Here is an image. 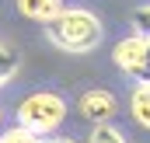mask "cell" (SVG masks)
Masks as SVG:
<instances>
[{"label": "cell", "instance_id": "obj_1", "mask_svg": "<svg viewBox=\"0 0 150 143\" xmlns=\"http://www.w3.org/2000/svg\"><path fill=\"white\" fill-rule=\"evenodd\" d=\"M45 28H49L52 45H59L67 52H91L101 42V21H98V14L84 11V7H63Z\"/></svg>", "mask_w": 150, "mask_h": 143}, {"label": "cell", "instance_id": "obj_2", "mask_svg": "<svg viewBox=\"0 0 150 143\" xmlns=\"http://www.w3.org/2000/svg\"><path fill=\"white\" fill-rule=\"evenodd\" d=\"M67 119V98L52 91H35L18 105V126L35 133V136H52Z\"/></svg>", "mask_w": 150, "mask_h": 143}, {"label": "cell", "instance_id": "obj_3", "mask_svg": "<svg viewBox=\"0 0 150 143\" xmlns=\"http://www.w3.org/2000/svg\"><path fill=\"white\" fill-rule=\"evenodd\" d=\"M112 59L122 73H129L136 84H150V38L129 35L112 49Z\"/></svg>", "mask_w": 150, "mask_h": 143}, {"label": "cell", "instance_id": "obj_4", "mask_svg": "<svg viewBox=\"0 0 150 143\" xmlns=\"http://www.w3.org/2000/svg\"><path fill=\"white\" fill-rule=\"evenodd\" d=\"M115 108H119V98H115L112 91H105V87H91V91L80 94V115L91 119L94 126H108Z\"/></svg>", "mask_w": 150, "mask_h": 143}, {"label": "cell", "instance_id": "obj_5", "mask_svg": "<svg viewBox=\"0 0 150 143\" xmlns=\"http://www.w3.org/2000/svg\"><path fill=\"white\" fill-rule=\"evenodd\" d=\"M18 11H21V18H28V21L49 25V21L63 11V0H18Z\"/></svg>", "mask_w": 150, "mask_h": 143}, {"label": "cell", "instance_id": "obj_6", "mask_svg": "<svg viewBox=\"0 0 150 143\" xmlns=\"http://www.w3.org/2000/svg\"><path fill=\"white\" fill-rule=\"evenodd\" d=\"M129 112H133V119L150 129V84H136L133 87V94H129Z\"/></svg>", "mask_w": 150, "mask_h": 143}, {"label": "cell", "instance_id": "obj_7", "mask_svg": "<svg viewBox=\"0 0 150 143\" xmlns=\"http://www.w3.org/2000/svg\"><path fill=\"white\" fill-rule=\"evenodd\" d=\"M18 63H21L18 49H14V45H0V87L18 73Z\"/></svg>", "mask_w": 150, "mask_h": 143}, {"label": "cell", "instance_id": "obj_8", "mask_svg": "<svg viewBox=\"0 0 150 143\" xmlns=\"http://www.w3.org/2000/svg\"><path fill=\"white\" fill-rule=\"evenodd\" d=\"M91 143H126V136L115 126H94L91 129Z\"/></svg>", "mask_w": 150, "mask_h": 143}, {"label": "cell", "instance_id": "obj_9", "mask_svg": "<svg viewBox=\"0 0 150 143\" xmlns=\"http://www.w3.org/2000/svg\"><path fill=\"white\" fill-rule=\"evenodd\" d=\"M0 143H38V136L28 133V129H21V126H14V129H7L0 136Z\"/></svg>", "mask_w": 150, "mask_h": 143}, {"label": "cell", "instance_id": "obj_10", "mask_svg": "<svg viewBox=\"0 0 150 143\" xmlns=\"http://www.w3.org/2000/svg\"><path fill=\"white\" fill-rule=\"evenodd\" d=\"M133 25H136V35L150 38V7H140V11L133 14Z\"/></svg>", "mask_w": 150, "mask_h": 143}, {"label": "cell", "instance_id": "obj_11", "mask_svg": "<svg viewBox=\"0 0 150 143\" xmlns=\"http://www.w3.org/2000/svg\"><path fill=\"white\" fill-rule=\"evenodd\" d=\"M38 143H74L70 136H38Z\"/></svg>", "mask_w": 150, "mask_h": 143}, {"label": "cell", "instance_id": "obj_12", "mask_svg": "<svg viewBox=\"0 0 150 143\" xmlns=\"http://www.w3.org/2000/svg\"><path fill=\"white\" fill-rule=\"evenodd\" d=\"M0 122H4V112H0Z\"/></svg>", "mask_w": 150, "mask_h": 143}]
</instances>
